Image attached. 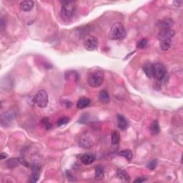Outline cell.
<instances>
[{
  "label": "cell",
  "mask_w": 183,
  "mask_h": 183,
  "mask_svg": "<svg viewBox=\"0 0 183 183\" xmlns=\"http://www.w3.org/2000/svg\"><path fill=\"white\" fill-rule=\"evenodd\" d=\"M119 155L120 156L124 157L125 158H126L127 160H131L132 159V152L130 150H123L121 151V152L119 153Z\"/></svg>",
  "instance_id": "7402d4cb"
},
{
  "label": "cell",
  "mask_w": 183,
  "mask_h": 183,
  "mask_svg": "<svg viewBox=\"0 0 183 183\" xmlns=\"http://www.w3.org/2000/svg\"><path fill=\"white\" fill-rule=\"evenodd\" d=\"M7 158V155L6 154V153H5V152H2L1 154V160H5V159H6Z\"/></svg>",
  "instance_id": "4dcf8cb0"
},
{
  "label": "cell",
  "mask_w": 183,
  "mask_h": 183,
  "mask_svg": "<svg viewBox=\"0 0 183 183\" xmlns=\"http://www.w3.org/2000/svg\"><path fill=\"white\" fill-rule=\"evenodd\" d=\"M127 32L124 25L120 22H117L112 25L110 32L109 33V37L111 39L115 40H121L126 37Z\"/></svg>",
  "instance_id": "7a4b0ae2"
},
{
  "label": "cell",
  "mask_w": 183,
  "mask_h": 183,
  "mask_svg": "<svg viewBox=\"0 0 183 183\" xmlns=\"http://www.w3.org/2000/svg\"><path fill=\"white\" fill-rule=\"evenodd\" d=\"M99 99L103 104H107L109 101V95L107 90H102L99 93Z\"/></svg>",
  "instance_id": "5bb4252c"
},
{
  "label": "cell",
  "mask_w": 183,
  "mask_h": 183,
  "mask_svg": "<svg viewBox=\"0 0 183 183\" xmlns=\"http://www.w3.org/2000/svg\"><path fill=\"white\" fill-rule=\"evenodd\" d=\"M35 103L37 106L41 108H45L47 106L49 102V98L47 92L44 89H41L37 93L35 97Z\"/></svg>",
  "instance_id": "5b68a950"
},
{
  "label": "cell",
  "mask_w": 183,
  "mask_h": 183,
  "mask_svg": "<svg viewBox=\"0 0 183 183\" xmlns=\"http://www.w3.org/2000/svg\"><path fill=\"white\" fill-rule=\"evenodd\" d=\"M4 29H5V22H4L3 18H2V20H1V29H2V31H3Z\"/></svg>",
  "instance_id": "1f68e13d"
},
{
  "label": "cell",
  "mask_w": 183,
  "mask_h": 183,
  "mask_svg": "<svg viewBox=\"0 0 183 183\" xmlns=\"http://www.w3.org/2000/svg\"><path fill=\"white\" fill-rule=\"evenodd\" d=\"M34 5H35V3H34L33 1H23L19 5V7H20L21 10H22L24 12H29L32 9V8L34 7Z\"/></svg>",
  "instance_id": "30bf717a"
},
{
  "label": "cell",
  "mask_w": 183,
  "mask_h": 183,
  "mask_svg": "<svg viewBox=\"0 0 183 183\" xmlns=\"http://www.w3.org/2000/svg\"><path fill=\"white\" fill-rule=\"evenodd\" d=\"M153 77L157 80L162 82L165 80L167 76V69L165 67L160 63H156L152 65Z\"/></svg>",
  "instance_id": "277c9868"
},
{
  "label": "cell",
  "mask_w": 183,
  "mask_h": 183,
  "mask_svg": "<svg viewBox=\"0 0 183 183\" xmlns=\"http://www.w3.org/2000/svg\"><path fill=\"white\" fill-rule=\"evenodd\" d=\"M150 132L152 135H158L160 133V125L158 120H155L152 122V124L150 125Z\"/></svg>",
  "instance_id": "e0dca14e"
},
{
  "label": "cell",
  "mask_w": 183,
  "mask_h": 183,
  "mask_svg": "<svg viewBox=\"0 0 183 183\" xmlns=\"http://www.w3.org/2000/svg\"><path fill=\"white\" fill-rule=\"evenodd\" d=\"M12 120V115L11 116V115L7 114L5 117H2L1 123L2 125L4 124V125H8L10 124Z\"/></svg>",
  "instance_id": "603a6c76"
},
{
  "label": "cell",
  "mask_w": 183,
  "mask_h": 183,
  "mask_svg": "<svg viewBox=\"0 0 183 183\" xmlns=\"http://www.w3.org/2000/svg\"><path fill=\"white\" fill-rule=\"evenodd\" d=\"M42 123L44 126H45V127L47 129V130H49V129L52 128V125L50 122H49L48 118H44L42 120Z\"/></svg>",
  "instance_id": "4316f807"
},
{
  "label": "cell",
  "mask_w": 183,
  "mask_h": 183,
  "mask_svg": "<svg viewBox=\"0 0 183 183\" xmlns=\"http://www.w3.org/2000/svg\"><path fill=\"white\" fill-rule=\"evenodd\" d=\"M60 16L65 21H69L74 17L76 11V3L72 1H64L62 2Z\"/></svg>",
  "instance_id": "6da1fadb"
},
{
  "label": "cell",
  "mask_w": 183,
  "mask_h": 183,
  "mask_svg": "<svg viewBox=\"0 0 183 183\" xmlns=\"http://www.w3.org/2000/svg\"><path fill=\"white\" fill-rule=\"evenodd\" d=\"M69 122V118L67 117H63L59 118L58 120H57V125L58 126H62V125H66Z\"/></svg>",
  "instance_id": "cb8c5ba5"
},
{
  "label": "cell",
  "mask_w": 183,
  "mask_h": 183,
  "mask_svg": "<svg viewBox=\"0 0 183 183\" xmlns=\"http://www.w3.org/2000/svg\"><path fill=\"white\" fill-rule=\"evenodd\" d=\"M117 125L119 128L122 130H125L127 127V121L123 115H117Z\"/></svg>",
  "instance_id": "7c38bea8"
},
{
  "label": "cell",
  "mask_w": 183,
  "mask_h": 183,
  "mask_svg": "<svg viewBox=\"0 0 183 183\" xmlns=\"http://www.w3.org/2000/svg\"><path fill=\"white\" fill-rule=\"evenodd\" d=\"M117 178H119L120 180L125 182H129L130 181V175H129L128 173L127 172V171L124 170H119L117 171Z\"/></svg>",
  "instance_id": "2e32d148"
},
{
  "label": "cell",
  "mask_w": 183,
  "mask_h": 183,
  "mask_svg": "<svg viewBox=\"0 0 183 183\" xmlns=\"http://www.w3.org/2000/svg\"><path fill=\"white\" fill-rule=\"evenodd\" d=\"M19 162H20V164H22L23 165H25L26 167H29V165L27 163V161H26L25 159L23 158H19Z\"/></svg>",
  "instance_id": "83f0119b"
},
{
  "label": "cell",
  "mask_w": 183,
  "mask_h": 183,
  "mask_svg": "<svg viewBox=\"0 0 183 183\" xmlns=\"http://www.w3.org/2000/svg\"><path fill=\"white\" fill-rule=\"evenodd\" d=\"M182 1H175L174 2H173V4H174V5L176 7H180V5H182Z\"/></svg>",
  "instance_id": "f546056e"
},
{
  "label": "cell",
  "mask_w": 183,
  "mask_h": 183,
  "mask_svg": "<svg viewBox=\"0 0 183 183\" xmlns=\"http://www.w3.org/2000/svg\"><path fill=\"white\" fill-rule=\"evenodd\" d=\"M104 81V73L101 70H95L88 75L87 82L92 87H98Z\"/></svg>",
  "instance_id": "3957f363"
},
{
  "label": "cell",
  "mask_w": 183,
  "mask_h": 183,
  "mask_svg": "<svg viewBox=\"0 0 183 183\" xmlns=\"http://www.w3.org/2000/svg\"><path fill=\"white\" fill-rule=\"evenodd\" d=\"M79 158H80L81 162L86 165L92 164L95 160V155L92 154H83L80 155Z\"/></svg>",
  "instance_id": "9c48e42d"
},
{
  "label": "cell",
  "mask_w": 183,
  "mask_h": 183,
  "mask_svg": "<svg viewBox=\"0 0 183 183\" xmlns=\"http://www.w3.org/2000/svg\"><path fill=\"white\" fill-rule=\"evenodd\" d=\"M147 45H148V39L144 38L140 39V40L138 42V43L137 44V48L142 49V48H145V47L147 46Z\"/></svg>",
  "instance_id": "d4e9b609"
},
{
  "label": "cell",
  "mask_w": 183,
  "mask_h": 183,
  "mask_svg": "<svg viewBox=\"0 0 183 183\" xmlns=\"http://www.w3.org/2000/svg\"><path fill=\"white\" fill-rule=\"evenodd\" d=\"M175 35V32L171 28L161 29L160 32H159L158 35V39L160 42L164 40H168V39H172Z\"/></svg>",
  "instance_id": "52a82bcc"
},
{
  "label": "cell",
  "mask_w": 183,
  "mask_h": 183,
  "mask_svg": "<svg viewBox=\"0 0 183 183\" xmlns=\"http://www.w3.org/2000/svg\"><path fill=\"white\" fill-rule=\"evenodd\" d=\"M98 39L94 36L88 35L85 38L84 47L88 51H95L98 48Z\"/></svg>",
  "instance_id": "8992f818"
},
{
  "label": "cell",
  "mask_w": 183,
  "mask_h": 183,
  "mask_svg": "<svg viewBox=\"0 0 183 183\" xmlns=\"http://www.w3.org/2000/svg\"><path fill=\"white\" fill-rule=\"evenodd\" d=\"M157 164H158V161H157V160H153L151 161V162H149L148 165H147V168H148V169H150V170H154V169H155V168H156Z\"/></svg>",
  "instance_id": "484cf974"
},
{
  "label": "cell",
  "mask_w": 183,
  "mask_h": 183,
  "mask_svg": "<svg viewBox=\"0 0 183 183\" xmlns=\"http://www.w3.org/2000/svg\"><path fill=\"white\" fill-rule=\"evenodd\" d=\"M111 140H112V145H117L120 142V135L117 131H113L111 135Z\"/></svg>",
  "instance_id": "44dd1931"
},
{
  "label": "cell",
  "mask_w": 183,
  "mask_h": 183,
  "mask_svg": "<svg viewBox=\"0 0 183 183\" xmlns=\"http://www.w3.org/2000/svg\"><path fill=\"white\" fill-rule=\"evenodd\" d=\"M174 22L172 19H165L163 20L160 21V22L158 24L159 27H160L161 29H170L171 27L173 25Z\"/></svg>",
  "instance_id": "8fae6325"
},
{
  "label": "cell",
  "mask_w": 183,
  "mask_h": 183,
  "mask_svg": "<svg viewBox=\"0 0 183 183\" xmlns=\"http://www.w3.org/2000/svg\"><path fill=\"white\" fill-rule=\"evenodd\" d=\"M172 46V39L160 42V47L163 51H168Z\"/></svg>",
  "instance_id": "ffe728a7"
},
{
  "label": "cell",
  "mask_w": 183,
  "mask_h": 183,
  "mask_svg": "<svg viewBox=\"0 0 183 183\" xmlns=\"http://www.w3.org/2000/svg\"><path fill=\"white\" fill-rule=\"evenodd\" d=\"M90 102L91 101L89 99L87 98V97H82V98H80L77 101V107L78 109H84L87 106H89Z\"/></svg>",
  "instance_id": "4fadbf2b"
},
{
  "label": "cell",
  "mask_w": 183,
  "mask_h": 183,
  "mask_svg": "<svg viewBox=\"0 0 183 183\" xmlns=\"http://www.w3.org/2000/svg\"><path fill=\"white\" fill-rule=\"evenodd\" d=\"M79 145L82 148H89L92 145V138L87 134H84L79 137Z\"/></svg>",
  "instance_id": "ba28073f"
},
{
  "label": "cell",
  "mask_w": 183,
  "mask_h": 183,
  "mask_svg": "<svg viewBox=\"0 0 183 183\" xmlns=\"http://www.w3.org/2000/svg\"><path fill=\"white\" fill-rule=\"evenodd\" d=\"M143 71L145 72V75L146 76L149 77V78H151V77H153V67H152V65L151 64H148V65H146L145 66L143 67Z\"/></svg>",
  "instance_id": "ac0fdd59"
},
{
  "label": "cell",
  "mask_w": 183,
  "mask_h": 183,
  "mask_svg": "<svg viewBox=\"0 0 183 183\" xmlns=\"http://www.w3.org/2000/svg\"><path fill=\"white\" fill-rule=\"evenodd\" d=\"M147 180L145 178H137V179H136V180H135V181H134V182L135 183H136V182H137V183H139V182H145V181H146Z\"/></svg>",
  "instance_id": "f1b7e54d"
},
{
  "label": "cell",
  "mask_w": 183,
  "mask_h": 183,
  "mask_svg": "<svg viewBox=\"0 0 183 183\" xmlns=\"http://www.w3.org/2000/svg\"><path fill=\"white\" fill-rule=\"evenodd\" d=\"M95 179L101 180L104 178V168L101 165H98L95 168Z\"/></svg>",
  "instance_id": "9a60e30c"
},
{
  "label": "cell",
  "mask_w": 183,
  "mask_h": 183,
  "mask_svg": "<svg viewBox=\"0 0 183 183\" xmlns=\"http://www.w3.org/2000/svg\"><path fill=\"white\" fill-rule=\"evenodd\" d=\"M19 164H20V162H19V158H18V159H17V158L9 159V160H8L7 161V162H6V165H7V166L9 168H16V167H17Z\"/></svg>",
  "instance_id": "d6986e66"
}]
</instances>
